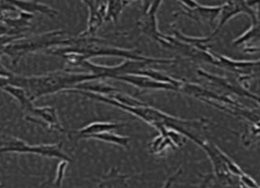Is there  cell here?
Wrapping results in <instances>:
<instances>
[{"label":"cell","instance_id":"obj_18","mask_svg":"<svg viewBox=\"0 0 260 188\" xmlns=\"http://www.w3.org/2000/svg\"><path fill=\"white\" fill-rule=\"evenodd\" d=\"M70 162L67 161V160H60L59 164H58V168L56 170V177L54 179V183L53 185L56 187H60L62 186V180L64 178V175H66V171H67V168Z\"/></svg>","mask_w":260,"mask_h":188},{"label":"cell","instance_id":"obj_10","mask_svg":"<svg viewBox=\"0 0 260 188\" xmlns=\"http://www.w3.org/2000/svg\"><path fill=\"white\" fill-rule=\"evenodd\" d=\"M219 11L220 6H204L199 4V6L194 9L185 8V11L175 13L174 15L177 16L178 14H181L192 20L196 21L199 24H205L208 25L209 27H212L218 20Z\"/></svg>","mask_w":260,"mask_h":188},{"label":"cell","instance_id":"obj_11","mask_svg":"<svg viewBox=\"0 0 260 188\" xmlns=\"http://www.w3.org/2000/svg\"><path fill=\"white\" fill-rule=\"evenodd\" d=\"M137 26L144 34L150 36L157 40L162 45L166 43L167 35L162 34L158 30L157 17L153 13H144L140 20L137 22Z\"/></svg>","mask_w":260,"mask_h":188},{"label":"cell","instance_id":"obj_13","mask_svg":"<svg viewBox=\"0 0 260 188\" xmlns=\"http://www.w3.org/2000/svg\"><path fill=\"white\" fill-rule=\"evenodd\" d=\"M198 74L201 76L206 77V79L212 81V82L216 83V84H219V86L225 87V88L233 91V92L240 94L242 96H247V97L253 98L254 100L258 101V96L253 95L249 90H247L246 87H244L243 85H240V82L239 83V82H235V81L231 80V79L221 78V77H219V76L216 75V74H208V73L204 72V71H198Z\"/></svg>","mask_w":260,"mask_h":188},{"label":"cell","instance_id":"obj_17","mask_svg":"<svg viewBox=\"0 0 260 188\" xmlns=\"http://www.w3.org/2000/svg\"><path fill=\"white\" fill-rule=\"evenodd\" d=\"M258 39L259 38V22L252 23V27H250L248 30H246L240 37H238L236 40H233V45L238 46L240 44L246 43L253 39Z\"/></svg>","mask_w":260,"mask_h":188},{"label":"cell","instance_id":"obj_1","mask_svg":"<svg viewBox=\"0 0 260 188\" xmlns=\"http://www.w3.org/2000/svg\"><path fill=\"white\" fill-rule=\"evenodd\" d=\"M66 92L69 93H77L84 96L91 100L102 102L108 104L110 106H113L115 108H119L121 110H125L129 112L130 114L137 116V118L141 119L142 121H146L147 123L151 124L152 127L156 128L160 134H164L167 128L174 129L184 134L186 138H189L190 140L197 143L200 138L203 139L200 135L195 134V132H201L206 130L208 124L210 123L208 120L202 119V120H183L176 117H173L171 115L164 113L156 108H152L151 106L144 103L143 105L131 107L126 106L121 103L115 101L114 99L110 98L109 96L102 93L92 92L88 90H82L72 88L66 90Z\"/></svg>","mask_w":260,"mask_h":188},{"label":"cell","instance_id":"obj_3","mask_svg":"<svg viewBox=\"0 0 260 188\" xmlns=\"http://www.w3.org/2000/svg\"><path fill=\"white\" fill-rule=\"evenodd\" d=\"M73 52L81 55L83 60H90L96 57H118L124 60H135V61H149L155 64H173L176 60L170 59H153L144 57L135 50L122 49L119 47L111 45L106 40L95 36H82L71 37L70 42L67 46L54 47L48 49L45 53L53 56H60L63 53Z\"/></svg>","mask_w":260,"mask_h":188},{"label":"cell","instance_id":"obj_22","mask_svg":"<svg viewBox=\"0 0 260 188\" xmlns=\"http://www.w3.org/2000/svg\"><path fill=\"white\" fill-rule=\"evenodd\" d=\"M178 1L181 2L186 9H194L200 4L196 0H178Z\"/></svg>","mask_w":260,"mask_h":188},{"label":"cell","instance_id":"obj_12","mask_svg":"<svg viewBox=\"0 0 260 188\" xmlns=\"http://www.w3.org/2000/svg\"><path fill=\"white\" fill-rule=\"evenodd\" d=\"M126 126L124 123H118V122H112V121H95L89 123L88 125L81 128L78 131H73L71 134H74L75 138H87L92 134H101L103 132L107 131H113L117 130L119 128Z\"/></svg>","mask_w":260,"mask_h":188},{"label":"cell","instance_id":"obj_19","mask_svg":"<svg viewBox=\"0 0 260 188\" xmlns=\"http://www.w3.org/2000/svg\"><path fill=\"white\" fill-rule=\"evenodd\" d=\"M241 185L242 186H247V187H259V185L257 184V182L253 180L252 177H250L249 175L246 174L245 172L243 174L239 177Z\"/></svg>","mask_w":260,"mask_h":188},{"label":"cell","instance_id":"obj_2","mask_svg":"<svg viewBox=\"0 0 260 188\" xmlns=\"http://www.w3.org/2000/svg\"><path fill=\"white\" fill-rule=\"evenodd\" d=\"M98 79L100 78L96 75L88 72L79 73L62 69L48 74L30 76L12 73L9 76V84L23 88L28 98L35 103L44 96L72 89L82 83Z\"/></svg>","mask_w":260,"mask_h":188},{"label":"cell","instance_id":"obj_21","mask_svg":"<svg viewBox=\"0 0 260 188\" xmlns=\"http://www.w3.org/2000/svg\"><path fill=\"white\" fill-rule=\"evenodd\" d=\"M82 3L88 8L89 14H94L96 12V0H81Z\"/></svg>","mask_w":260,"mask_h":188},{"label":"cell","instance_id":"obj_23","mask_svg":"<svg viewBox=\"0 0 260 188\" xmlns=\"http://www.w3.org/2000/svg\"><path fill=\"white\" fill-rule=\"evenodd\" d=\"M224 1H225V0H222V2H224Z\"/></svg>","mask_w":260,"mask_h":188},{"label":"cell","instance_id":"obj_7","mask_svg":"<svg viewBox=\"0 0 260 188\" xmlns=\"http://www.w3.org/2000/svg\"><path fill=\"white\" fill-rule=\"evenodd\" d=\"M198 145L201 148L205 150L206 155H208L210 161L212 163L216 180L223 185H234V179L237 176L231 174L227 168L224 161L225 153H223L218 146H216L210 141L203 139L200 141Z\"/></svg>","mask_w":260,"mask_h":188},{"label":"cell","instance_id":"obj_5","mask_svg":"<svg viewBox=\"0 0 260 188\" xmlns=\"http://www.w3.org/2000/svg\"><path fill=\"white\" fill-rule=\"evenodd\" d=\"M0 154H30L40 155L43 157L71 162L69 155H66L62 151V143L30 145L26 141L13 135L7 137V139L4 142V145L0 147Z\"/></svg>","mask_w":260,"mask_h":188},{"label":"cell","instance_id":"obj_6","mask_svg":"<svg viewBox=\"0 0 260 188\" xmlns=\"http://www.w3.org/2000/svg\"><path fill=\"white\" fill-rule=\"evenodd\" d=\"M240 14H247L252 19L253 23L258 22L254 10L247 5L246 0H225L223 4L220 5L217 26L214 28L212 33L207 36L210 41L219 33L220 29L225 26L226 23H228L235 16Z\"/></svg>","mask_w":260,"mask_h":188},{"label":"cell","instance_id":"obj_9","mask_svg":"<svg viewBox=\"0 0 260 188\" xmlns=\"http://www.w3.org/2000/svg\"><path fill=\"white\" fill-rule=\"evenodd\" d=\"M117 80L123 81L125 83L131 84L135 87L142 89H152V90H171V91H179L178 87L160 81L155 80L146 75L140 74H124L116 77Z\"/></svg>","mask_w":260,"mask_h":188},{"label":"cell","instance_id":"obj_8","mask_svg":"<svg viewBox=\"0 0 260 188\" xmlns=\"http://www.w3.org/2000/svg\"><path fill=\"white\" fill-rule=\"evenodd\" d=\"M25 119L27 121L39 124L43 127L52 129L63 133L64 129L61 124L57 111L52 107H35L34 106L30 110L25 114Z\"/></svg>","mask_w":260,"mask_h":188},{"label":"cell","instance_id":"obj_14","mask_svg":"<svg viewBox=\"0 0 260 188\" xmlns=\"http://www.w3.org/2000/svg\"><path fill=\"white\" fill-rule=\"evenodd\" d=\"M87 138L103 141V142L114 144V145L120 146V147H123V148H130V137L129 136L122 135V134H115L112 131L103 132L101 134H92V135L88 136Z\"/></svg>","mask_w":260,"mask_h":188},{"label":"cell","instance_id":"obj_4","mask_svg":"<svg viewBox=\"0 0 260 188\" xmlns=\"http://www.w3.org/2000/svg\"><path fill=\"white\" fill-rule=\"evenodd\" d=\"M67 31L62 29L50 30L44 33L35 34L30 36L21 35L15 40L6 44L2 49L3 55L8 56L16 65L21 58L27 54L37 52H46L54 47L67 46L70 42L71 37H66Z\"/></svg>","mask_w":260,"mask_h":188},{"label":"cell","instance_id":"obj_16","mask_svg":"<svg viewBox=\"0 0 260 188\" xmlns=\"http://www.w3.org/2000/svg\"><path fill=\"white\" fill-rule=\"evenodd\" d=\"M169 147L176 149V146L172 143V141L170 139L169 136L164 135V134H159L156 137L153 138V140L151 141L149 145L150 152L151 154H155L159 155L162 152L166 151Z\"/></svg>","mask_w":260,"mask_h":188},{"label":"cell","instance_id":"obj_15","mask_svg":"<svg viewBox=\"0 0 260 188\" xmlns=\"http://www.w3.org/2000/svg\"><path fill=\"white\" fill-rule=\"evenodd\" d=\"M128 6L126 0H108L105 14V22L117 23L124 9Z\"/></svg>","mask_w":260,"mask_h":188},{"label":"cell","instance_id":"obj_20","mask_svg":"<svg viewBox=\"0 0 260 188\" xmlns=\"http://www.w3.org/2000/svg\"><path fill=\"white\" fill-rule=\"evenodd\" d=\"M21 35H23V34H20V35H3V36H0V50H2L6 44L15 40L16 38H18Z\"/></svg>","mask_w":260,"mask_h":188}]
</instances>
